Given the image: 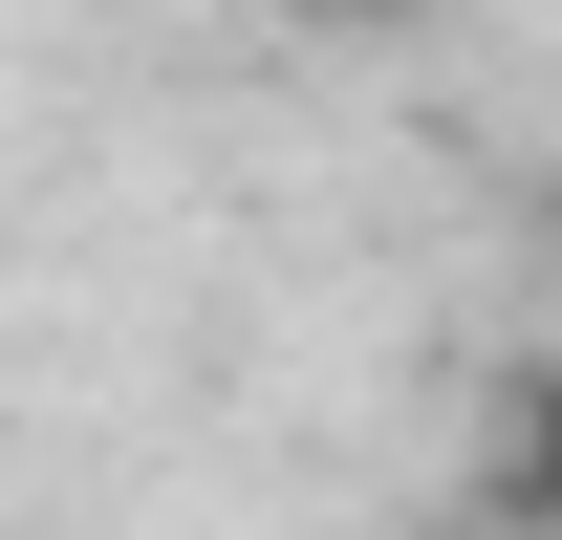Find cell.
<instances>
[{
	"instance_id": "cell-1",
	"label": "cell",
	"mask_w": 562,
	"mask_h": 540,
	"mask_svg": "<svg viewBox=\"0 0 562 540\" xmlns=\"http://www.w3.org/2000/svg\"><path fill=\"white\" fill-rule=\"evenodd\" d=\"M519 454H541V519H562V390H519Z\"/></svg>"
}]
</instances>
